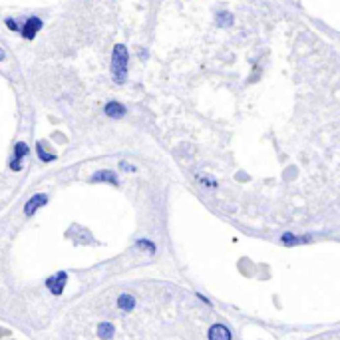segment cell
<instances>
[{"instance_id":"6da1fadb","label":"cell","mask_w":340,"mask_h":340,"mask_svg":"<svg viewBox=\"0 0 340 340\" xmlns=\"http://www.w3.org/2000/svg\"><path fill=\"white\" fill-rule=\"evenodd\" d=\"M127 64H129V52L125 44H116L112 50V64H110V72H112V80L122 86L127 80Z\"/></svg>"},{"instance_id":"7a4b0ae2","label":"cell","mask_w":340,"mask_h":340,"mask_svg":"<svg viewBox=\"0 0 340 340\" xmlns=\"http://www.w3.org/2000/svg\"><path fill=\"white\" fill-rule=\"evenodd\" d=\"M42 24H44L42 18H38V16H28L26 22L22 24V28H20L22 38H26V40H34L36 34L42 30Z\"/></svg>"},{"instance_id":"3957f363","label":"cell","mask_w":340,"mask_h":340,"mask_svg":"<svg viewBox=\"0 0 340 340\" xmlns=\"http://www.w3.org/2000/svg\"><path fill=\"white\" fill-rule=\"evenodd\" d=\"M28 155V145L24 143V141H18L16 145H14V157H12V161H10V169L12 171H20L22 169V159Z\"/></svg>"},{"instance_id":"277c9868","label":"cell","mask_w":340,"mask_h":340,"mask_svg":"<svg viewBox=\"0 0 340 340\" xmlns=\"http://www.w3.org/2000/svg\"><path fill=\"white\" fill-rule=\"evenodd\" d=\"M48 203V195H44V193H38V195H32L28 201H26V205H24V215L26 217H30V215H34L40 207H44Z\"/></svg>"},{"instance_id":"5b68a950","label":"cell","mask_w":340,"mask_h":340,"mask_svg":"<svg viewBox=\"0 0 340 340\" xmlns=\"http://www.w3.org/2000/svg\"><path fill=\"white\" fill-rule=\"evenodd\" d=\"M104 114L108 118H112V120H122L127 114V108L124 104H120V102H108L104 106Z\"/></svg>"},{"instance_id":"8992f818","label":"cell","mask_w":340,"mask_h":340,"mask_svg":"<svg viewBox=\"0 0 340 340\" xmlns=\"http://www.w3.org/2000/svg\"><path fill=\"white\" fill-rule=\"evenodd\" d=\"M66 280H68V275L66 273H58L56 277H52V278H48V288H50V293L52 295H62V290H64V284H66Z\"/></svg>"},{"instance_id":"52a82bcc","label":"cell","mask_w":340,"mask_h":340,"mask_svg":"<svg viewBox=\"0 0 340 340\" xmlns=\"http://www.w3.org/2000/svg\"><path fill=\"white\" fill-rule=\"evenodd\" d=\"M209 340H231V332L223 324H213L209 328Z\"/></svg>"},{"instance_id":"ba28073f","label":"cell","mask_w":340,"mask_h":340,"mask_svg":"<svg viewBox=\"0 0 340 340\" xmlns=\"http://www.w3.org/2000/svg\"><path fill=\"white\" fill-rule=\"evenodd\" d=\"M92 181H108V183H112V185H118V183H120V181H118V175H116L114 171H110V169L95 171V173L92 175Z\"/></svg>"},{"instance_id":"9c48e42d","label":"cell","mask_w":340,"mask_h":340,"mask_svg":"<svg viewBox=\"0 0 340 340\" xmlns=\"http://www.w3.org/2000/svg\"><path fill=\"white\" fill-rule=\"evenodd\" d=\"M233 22H235V18H233L231 12H219L215 16V24L219 28H229V26H233Z\"/></svg>"},{"instance_id":"30bf717a","label":"cell","mask_w":340,"mask_h":340,"mask_svg":"<svg viewBox=\"0 0 340 340\" xmlns=\"http://www.w3.org/2000/svg\"><path fill=\"white\" fill-rule=\"evenodd\" d=\"M36 152H38V157H40L44 163H50V161H54V159H56V155H54V154H48V152H46V148H44V141H38V143H36Z\"/></svg>"},{"instance_id":"8fae6325","label":"cell","mask_w":340,"mask_h":340,"mask_svg":"<svg viewBox=\"0 0 340 340\" xmlns=\"http://www.w3.org/2000/svg\"><path fill=\"white\" fill-rule=\"evenodd\" d=\"M118 307H120L122 310H133L135 301H133L131 295H120V299H118Z\"/></svg>"},{"instance_id":"7c38bea8","label":"cell","mask_w":340,"mask_h":340,"mask_svg":"<svg viewBox=\"0 0 340 340\" xmlns=\"http://www.w3.org/2000/svg\"><path fill=\"white\" fill-rule=\"evenodd\" d=\"M98 334H100V338H102V340H110V338L114 336V326H112L110 322H104V324H100Z\"/></svg>"},{"instance_id":"4fadbf2b","label":"cell","mask_w":340,"mask_h":340,"mask_svg":"<svg viewBox=\"0 0 340 340\" xmlns=\"http://www.w3.org/2000/svg\"><path fill=\"white\" fill-rule=\"evenodd\" d=\"M301 241H305V239H299V237L290 235V233H284V235H282V243H288V245H290V243L295 245V243H301Z\"/></svg>"},{"instance_id":"5bb4252c","label":"cell","mask_w":340,"mask_h":340,"mask_svg":"<svg viewBox=\"0 0 340 340\" xmlns=\"http://www.w3.org/2000/svg\"><path fill=\"white\" fill-rule=\"evenodd\" d=\"M137 247L139 249H143V251H150V253H154V243H150V241H137Z\"/></svg>"},{"instance_id":"9a60e30c","label":"cell","mask_w":340,"mask_h":340,"mask_svg":"<svg viewBox=\"0 0 340 340\" xmlns=\"http://www.w3.org/2000/svg\"><path fill=\"white\" fill-rule=\"evenodd\" d=\"M199 181H201L205 187H217V183H215V181H211V179H207L205 175H199Z\"/></svg>"},{"instance_id":"2e32d148","label":"cell","mask_w":340,"mask_h":340,"mask_svg":"<svg viewBox=\"0 0 340 340\" xmlns=\"http://www.w3.org/2000/svg\"><path fill=\"white\" fill-rule=\"evenodd\" d=\"M6 26H8V28H10V30H14V32H16V30H18V26H16V22H14V20H12V18H8V20H6Z\"/></svg>"},{"instance_id":"e0dca14e","label":"cell","mask_w":340,"mask_h":340,"mask_svg":"<svg viewBox=\"0 0 340 340\" xmlns=\"http://www.w3.org/2000/svg\"><path fill=\"white\" fill-rule=\"evenodd\" d=\"M122 169H125V171H135V167L129 165V163H125V161H122Z\"/></svg>"},{"instance_id":"ac0fdd59","label":"cell","mask_w":340,"mask_h":340,"mask_svg":"<svg viewBox=\"0 0 340 340\" xmlns=\"http://www.w3.org/2000/svg\"><path fill=\"white\" fill-rule=\"evenodd\" d=\"M2 60H6V52L2 50V48H0V62H2Z\"/></svg>"}]
</instances>
